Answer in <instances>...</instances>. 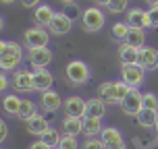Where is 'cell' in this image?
<instances>
[{
  "mask_svg": "<svg viewBox=\"0 0 158 149\" xmlns=\"http://www.w3.org/2000/svg\"><path fill=\"white\" fill-rule=\"evenodd\" d=\"M23 46L17 44V41H8L6 44V50L0 54V71H13L15 73L21 64H23Z\"/></svg>",
  "mask_w": 158,
  "mask_h": 149,
  "instance_id": "cell-1",
  "label": "cell"
},
{
  "mask_svg": "<svg viewBox=\"0 0 158 149\" xmlns=\"http://www.w3.org/2000/svg\"><path fill=\"white\" fill-rule=\"evenodd\" d=\"M81 25H83V29L89 31V33L102 31L104 25H106V15H104V10L100 6L85 8V10L81 13Z\"/></svg>",
  "mask_w": 158,
  "mask_h": 149,
  "instance_id": "cell-2",
  "label": "cell"
},
{
  "mask_svg": "<svg viewBox=\"0 0 158 149\" xmlns=\"http://www.w3.org/2000/svg\"><path fill=\"white\" fill-rule=\"evenodd\" d=\"M64 75H67L71 85H85L92 79V71H89L87 62H83V60H71L64 69Z\"/></svg>",
  "mask_w": 158,
  "mask_h": 149,
  "instance_id": "cell-3",
  "label": "cell"
},
{
  "mask_svg": "<svg viewBox=\"0 0 158 149\" xmlns=\"http://www.w3.org/2000/svg\"><path fill=\"white\" fill-rule=\"evenodd\" d=\"M48 41H50L48 29L42 27V25H35V27H29V29L23 31V44L27 46V50H31V48H46Z\"/></svg>",
  "mask_w": 158,
  "mask_h": 149,
  "instance_id": "cell-4",
  "label": "cell"
},
{
  "mask_svg": "<svg viewBox=\"0 0 158 149\" xmlns=\"http://www.w3.org/2000/svg\"><path fill=\"white\" fill-rule=\"evenodd\" d=\"M121 79L131 89H139L146 79V69H142L139 64H121Z\"/></svg>",
  "mask_w": 158,
  "mask_h": 149,
  "instance_id": "cell-5",
  "label": "cell"
},
{
  "mask_svg": "<svg viewBox=\"0 0 158 149\" xmlns=\"http://www.w3.org/2000/svg\"><path fill=\"white\" fill-rule=\"evenodd\" d=\"M10 85L17 93H31L35 91L33 89V71H27V69H17L13 73V81Z\"/></svg>",
  "mask_w": 158,
  "mask_h": 149,
  "instance_id": "cell-6",
  "label": "cell"
},
{
  "mask_svg": "<svg viewBox=\"0 0 158 149\" xmlns=\"http://www.w3.org/2000/svg\"><path fill=\"white\" fill-rule=\"evenodd\" d=\"M63 112H64V116H71V118H85L87 100L79 97V95H69L63 102Z\"/></svg>",
  "mask_w": 158,
  "mask_h": 149,
  "instance_id": "cell-7",
  "label": "cell"
},
{
  "mask_svg": "<svg viewBox=\"0 0 158 149\" xmlns=\"http://www.w3.org/2000/svg\"><path fill=\"white\" fill-rule=\"evenodd\" d=\"M52 58H54V54H52V50L48 46L27 50V60H29V64H31L33 69H46L48 64L52 62Z\"/></svg>",
  "mask_w": 158,
  "mask_h": 149,
  "instance_id": "cell-8",
  "label": "cell"
},
{
  "mask_svg": "<svg viewBox=\"0 0 158 149\" xmlns=\"http://www.w3.org/2000/svg\"><path fill=\"white\" fill-rule=\"evenodd\" d=\"M121 108L127 116H137L143 110V93L139 89H131L129 95L125 97V102L121 104Z\"/></svg>",
  "mask_w": 158,
  "mask_h": 149,
  "instance_id": "cell-9",
  "label": "cell"
},
{
  "mask_svg": "<svg viewBox=\"0 0 158 149\" xmlns=\"http://www.w3.org/2000/svg\"><path fill=\"white\" fill-rule=\"evenodd\" d=\"M100 139H102L106 149H125V139L117 126H104Z\"/></svg>",
  "mask_w": 158,
  "mask_h": 149,
  "instance_id": "cell-10",
  "label": "cell"
},
{
  "mask_svg": "<svg viewBox=\"0 0 158 149\" xmlns=\"http://www.w3.org/2000/svg\"><path fill=\"white\" fill-rule=\"evenodd\" d=\"M71 29H73V19L67 13H56L52 23L48 25V31L52 35H67V33H71Z\"/></svg>",
  "mask_w": 158,
  "mask_h": 149,
  "instance_id": "cell-11",
  "label": "cell"
},
{
  "mask_svg": "<svg viewBox=\"0 0 158 149\" xmlns=\"http://www.w3.org/2000/svg\"><path fill=\"white\" fill-rule=\"evenodd\" d=\"M64 100H60V93H56L54 89H48L44 93H40V108H42V112H48V114L58 112Z\"/></svg>",
  "mask_w": 158,
  "mask_h": 149,
  "instance_id": "cell-12",
  "label": "cell"
},
{
  "mask_svg": "<svg viewBox=\"0 0 158 149\" xmlns=\"http://www.w3.org/2000/svg\"><path fill=\"white\" fill-rule=\"evenodd\" d=\"M129 27H137V29H148L152 27L150 23V15H148V10H143V8H129L127 10V21H125Z\"/></svg>",
  "mask_w": 158,
  "mask_h": 149,
  "instance_id": "cell-13",
  "label": "cell"
},
{
  "mask_svg": "<svg viewBox=\"0 0 158 149\" xmlns=\"http://www.w3.org/2000/svg\"><path fill=\"white\" fill-rule=\"evenodd\" d=\"M52 85H54V77L48 69H35L33 71V89L35 91L44 93L48 89H52Z\"/></svg>",
  "mask_w": 158,
  "mask_h": 149,
  "instance_id": "cell-14",
  "label": "cell"
},
{
  "mask_svg": "<svg viewBox=\"0 0 158 149\" xmlns=\"http://www.w3.org/2000/svg\"><path fill=\"white\" fill-rule=\"evenodd\" d=\"M139 66L146 71H154L158 69V50L152 46H143L139 50Z\"/></svg>",
  "mask_w": 158,
  "mask_h": 149,
  "instance_id": "cell-15",
  "label": "cell"
},
{
  "mask_svg": "<svg viewBox=\"0 0 158 149\" xmlns=\"http://www.w3.org/2000/svg\"><path fill=\"white\" fill-rule=\"evenodd\" d=\"M48 128H50V124H48V118L44 116V112H38L35 116H31L27 120V131H29V135L42 137Z\"/></svg>",
  "mask_w": 158,
  "mask_h": 149,
  "instance_id": "cell-16",
  "label": "cell"
},
{
  "mask_svg": "<svg viewBox=\"0 0 158 149\" xmlns=\"http://www.w3.org/2000/svg\"><path fill=\"white\" fill-rule=\"evenodd\" d=\"M118 60L121 64H139V48L129 46L127 41H121L118 46Z\"/></svg>",
  "mask_w": 158,
  "mask_h": 149,
  "instance_id": "cell-17",
  "label": "cell"
},
{
  "mask_svg": "<svg viewBox=\"0 0 158 149\" xmlns=\"http://www.w3.org/2000/svg\"><path fill=\"white\" fill-rule=\"evenodd\" d=\"M98 97L100 100H104L106 104H110V106H114L117 102V81H104V83H100L98 85Z\"/></svg>",
  "mask_w": 158,
  "mask_h": 149,
  "instance_id": "cell-18",
  "label": "cell"
},
{
  "mask_svg": "<svg viewBox=\"0 0 158 149\" xmlns=\"http://www.w3.org/2000/svg\"><path fill=\"white\" fill-rule=\"evenodd\" d=\"M21 97L17 93H6L2 97V110L6 112L8 116H19V110H21Z\"/></svg>",
  "mask_w": 158,
  "mask_h": 149,
  "instance_id": "cell-19",
  "label": "cell"
},
{
  "mask_svg": "<svg viewBox=\"0 0 158 149\" xmlns=\"http://www.w3.org/2000/svg\"><path fill=\"white\" fill-rule=\"evenodd\" d=\"M102 131H104L102 118H92V116L83 118V135L85 137H100Z\"/></svg>",
  "mask_w": 158,
  "mask_h": 149,
  "instance_id": "cell-20",
  "label": "cell"
},
{
  "mask_svg": "<svg viewBox=\"0 0 158 149\" xmlns=\"http://www.w3.org/2000/svg\"><path fill=\"white\" fill-rule=\"evenodd\" d=\"M63 135H73V137H77V135H83V118H71L67 116L63 120Z\"/></svg>",
  "mask_w": 158,
  "mask_h": 149,
  "instance_id": "cell-21",
  "label": "cell"
},
{
  "mask_svg": "<svg viewBox=\"0 0 158 149\" xmlns=\"http://www.w3.org/2000/svg\"><path fill=\"white\" fill-rule=\"evenodd\" d=\"M54 10L52 6H48V4H40L35 8V13H33V19H35V23L42 25V27H48V25L52 23V19H54Z\"/></svg>",
  "mask_w": 158,
  "mask_h": 149,
  "instance_id": "cell-22",
  "label": "cell"
},
{
  "mask_svg": "<svg viewBox=\"0 0 158 149\" xmlns=\"http://www.w3.org/2000/svg\"><path fill=\"white\" fill-rule=\"evenodd\" d=\"M106 114V102L100 100V97H92L87 100V114L85 116H92V118H104Z\"/></svg>",
  "mask_w": 158,
  "mask_h": 149,
  "instance_id": "cell-23",
  "label": "cell"
},
{
  "mask_svg": "<svg viewBox=\"0 0 158 149\" xmlns=\"http://www.w3.org/2000/svg\"><path fill=\"white\" fill-rule=\"evenodd\" d=\"M129 46L133 48H139L142 50L146 46V29H137V27H129V33H127V39H125Z\"/></svg>",
  "mask_w": 158,
  "mask_h": 149,
  "instance_id": "cell-24",
  "label": "cell"
},
{
  "mask_svg": "<svg viewBox=\"0 0 158 149\" xmlns=\"http://www.w3.org/2000/svg\"><path fill=\"white\" fill-rule=\"evenodd\" d=\"M137 122L143 126V128H154L158 122V112L156 110H148V108H143L139 114H137Z\"/></svg>",
  "mask_w": 158,
  "mask_h": 149,
  "instance_id": "cell-25",
  "label": "cell"
},
{
  "mask_svg": "<svg viewBox=\"0 0 158 149\" xmlns=\"http://www.w3.org/2000/svg\"><path fill=\"white\" fill-rule=\"evenodd\" d=\"M40 139L46 143L50 149H58V145H60V141H63V135H60V131H58V128L50 126V128H48V131L42 135Z\"/></svg>",
  "mask_w": 158,
  "mask_h": 149,
  "instance_id": "cell-26",
  "label": "cell"
},
{
  "mask_svg": "<svg viewBox=\"0 0 158 149\" xmlns=\"http://www.w3.org/2000/svg\"><path fill=\"white\" fill-rule=\"evenodd\" d=\"M38 114V106H35V102H31V100H27L25 97L23 102H21V110H19V116L17 118H21V120H29L31 116H35Z\"/></svg>",
  "mask_w": 158,
  "mask_h": 149,
  "instance_id": "cell-27",
  "label": "cell"
},
{
  "mask_svg": "<svg viewBox=\"0 0 158 149\" xmlns=\"http://www.w3.org/2000/svg\"><path fill=\"white\" fill-rule=\"evenodd\" d=\"M127 33H129V25L127 23H114L112 25V37L117 41H125Z\"/></svg>",
  "mask_w": 158,
  "mask_h": 149,
  "instance_id": "cell-28",
  "label": "cell"
},
{
  "mask_svg": "<svg viewBox=\"0 0 158 149\" xmlns=\"http://www.w3.org/2000/svg\"><path fill=\"white\" fill-rule=\"evenodd\" d=\"M129 91H131V87L127 85L123 79H118V81H117V102H118V106L125 102V97L129 95Z\"/></svg>",
  "mask_w": 158,
  "mask_h": 149,
  "instance_id": "cell-29",
  "label": "cell"
},
{
  "mask_svg": "<svg viewBox=\"0 0 158 149\" xmlns=\"http://www.w3.org/2000/svg\"><path fill=\"white\" fill-rule=\"evenodd\" d=\"M127 4H129V0H110V4L106 8L110 10L112 15H121V13L127 10Z\"/></svg>",
  "mask_w": 158,
  "mask_h": 149,
  "instance_id": "cell-30",
  "label": "cell"
},
{
  "mask_svg": "<svg viewBox=\"0 0 158 149\" xmlns=\"http://www.w3.org/2000/svg\"><path fill=\"white\" fill-rule=\"evenodd\" d=\"M79 149H106V147H104V143H102L100 137H87L85 141L81 143Z\"/></svg>",
  "mask_w": 158,
  "mask_h": 149,
  "instance_id": "cell-31",
  "label": "cell"
},
{
  "mask_svg": "<svg viewBox=\"0 0 158 149\" xmlns=\"http://www.w3.org/2000/svg\"><path fill=\"white\" fill-rule=\"evenodd\" d=\"M81 145H79L77 137H73V135H63V141H60V145H58V149H79Z\"/></svg>",
  "mask_w": 158,
  "mask_h": 149,
  "instance_id": "cell-32",
  "label": "cell"
},
{
  "mask_svg": "<svg viewBox=\"0 0 158 149\" xmlns=\"http://www.w3.org/2000/svg\"><path fill=\"white\" fill-rule=\"evenodd\" d=\"M143 108H148V110H156L158 112V97L156 93H143Z\"/></svg>",
  "mask_w": 158,
  "mask_h": 149,
  "instance_id": "cell-33",
  "label": "cell"
},
{
  "mask_svg": "<svg viewBox=\"0 0 158 149\" xmlns=\"http://www.w3.org/2000/svg\"><path fill=\"white\" fill-rule=\"evenodd\" d=\"M148 15H150V23H152V27H154V29H158V6H150Z\"/></svg>",
  "mask_w": 158,
  "mask_h": 149,
  "instance_id": "cell-34",
  "label": "cell"
},
{
  "mask_svg": "<svg viewBox=\"0 0 158 149\" xmlns=\"http://www.w3.org/2000/svg\"><path fill=\"white\" fill-rule=\"evenodd\" d=\"M6 137H8V126H6V122L0 118V145L6 141Z\"/></svg>",
  "mask_w": 158,
  "mask_h": 149,
  "instance_id": "cell-35",
  "label": "cell"
},
{
  "mask_svg": "<svg viewBox=\"0 0 158 149\" xmlns=\"http://www.w3.org/2000/svg\"><path fill=\"white\" fill-rule=\"evenodd\" d=\"M8 85H10V81H8V77L4 75V71H0V93H4L8 89Z\"/></svg>",
  "mask_w": 158,
  "mask_h": 149,
  "instance_id": "cell-36",
  "label": "cell"
},
{
  "mask_svg": "<svg viewBox=\"0 0 158 149\" xmlns=\"http://www.w3.org/2000/svg\"><path fill=\"white\" fill-rule=\"evenodd\" d=\"M40 2H42V0H21V4H23L25 8H38Z\"/></svg>",
  "mask_w": 158,
  "mask_h": 149,
  "instance_id": "cell-37",
  "label": "cell"
},
{
  "mask_svg": "<svg viewBox=\"0 0 158 149\" xmlns=\"http://www.w3.org/2000/svg\"><path fill=\"white\" fill-rule=\"evenodd\" d=\"M27 149H50V147H48V145H46L44 141H42V139H38V141H33Z\"/></svg>",
  "mask_w": 158,
  "mask_h": 149,
  "instance_id": "cell-38",
  "label": "cell"
},
{
  "mask_svg": "<svg viewBox=\"0 0 158 149\" xmlns=\"http://www.w3.org/2000/svg\"><path fill=\"white\" fill-rule=\"evenodd\" d=\"M98 2V6H108L110 4V0H96Z\"/></svg>",
  "mask_w": 158,
  "mask_h": 149,
  "instance_id": "cell-39",
  "label": "cell"
},
{
  "mask_svg": "<svg viewBox=\"0 0 158 149\" xmlns=\"http://www.w3.org/2000/svg\"><path fill=\"white\" fill-rule=\"evenodd\" d=\"M6 44H8V41H2V39H0V54L6 50Z\"/></svg>",
  "mask_w": 158,
  "mask_h": 149,
  "instance_id": "cell-40",
  "label": "cell"
},
{
  "mask_svg": "<svg viewBox=\"0 0 158 149\" xmlns=\"http://www.w3.org/2000/svg\"><path fill=\"white\" fill-rule=\"evenodd\" d=\"M146 2H148L150 6H158V0H146Z\"/></svg>",
  "mask_w": 158,
  "mask_h": 149,
  "instance_id": "cell-41",
  "label": "cell"
},
{
  "mask_svg": "<svg viewBox=\"0 0 158 149\" xmlns=\"http://www.w3.org/2000/svg\"><path fill=\"white\" fill-rule=\"evenodd\" d=\"M2 4H13V2H17V0H0Z\"/></svg>",
  "mask_w": 158,
  "mask_h": 149,
  "instance_id": "cell-42",
  "label": "cell"
},
{
  "mask_svg": "<svg viewBox=\"0 0 158 149\" xmlns=\"http://www.w3.org/2000/svg\"><path fill=\"white\" fill-rule=\"evenodd\" d=\"M2 29H4V19L0 17V31H2Z\"/></svg>",
  "mask_w": 158,
  "mask_h": 149,
  "instance_id": "cell-43",
  "label": "cell"
},
{
  "mask_svg": "<svg viewBox=\"0 0 158 149\" xmlns=\"http://www.w3.org/2000/svg\"><path fill=\"white\" fill-rule=\"evenodd\" d=\"M60 2H64V4H73L75 0H60Z\"/></svg>",
  "mask_w": 158,
  "mask_h": 149,
  "instance_id": "cell-44",
  "label": "cell"
},
{
  "mask_svg": "<svg viewBox=\"0 0 158 149\" xmlns=\"http://www.w3.org/2000/svg\"><path fill=\"white\" fill-rule=\"evenodd\" d=\"M154 131H156V135H158V122H156V126H154Z\"/></svg>",
  "mask_w": 158,
  "mask_h": 149,
  "instance_id": "cell-45",
  "label": "cell"
},
{
  "mask_svg": "<svg viewBox=\"0 0 158 149\" xmlns=\"http://www.w3.org/2000/svg\"><path fill=\"white\" fill-rule=\"evenodd\" d=\"M0 149H4V147H0Z\"/></svg>",
  "mask_w": 158,
  "mask_h": 149,
  "instance_id": "cell-46",
  "label": "cell"
}]
</instances>
